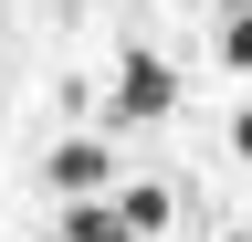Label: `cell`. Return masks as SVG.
<instances>
[{"label":"cell","instance_id":"obj_1","mask_svg":"<svg viewBox=\"0 0 252 242\" xmlns=\"http://www.w3.org/2000/svg\"><path fill=\"white\" fill-rule=\"evenodd\" d=\"M63 242H147V221H137V200H105V190H84L74 210H63Z\"/></svg>","mask_w":252,"mask_h":242},{"label":"cell","instance_id":"obj_2","mask_svg":"<svg viewBox=\"0 0 252 242\" xmlns=\"http://www.w3.org/2000/svg\"><path fill=\"white\" fill-rule=\"evenodd\" d=\"M116 116H168V64H158V53H137V64H126Z\"/></svg>","mask_w":252,"mask_h":242},{"label":"cell","instance_id":"obj_3","mask_svg":"<svg viewBox=\"0 0 252 242\" xmlns=\"http://www.w3.org/2000/svg\"><path fill=\"white\" fill-rule=\"evenodd\" d=\"M53 179H63V190H94V179H105V147H63Z\"/></svg>","mask_w":252,"mask_h":242},{"label":"cell","instance_id":"obj_4","mask_svg":"<svg viewBox=\"0 0 252 242\" xmlns=\"http://www.w3.org/2000/svg\"><path fill=\"white\" fill-rule=\"evenodd\" d=\"M220 64H242V74H252V21H231V32H220Z\"/></svg>","mask_w":252,"mask_h":242},{"label":"cell","instance_id":"obj_5","mask_svg":"<svg viewBox=\"0 0 252 242\" xmlns=\"http://www.w3.org/2000/svg\"><path fill=\"white\" fill-rule=\"evenodd\" d=\"M231 147H242V158H252V105H242V116H231Z\"/></svg>","mask_w":252,"mask_h":242}]
</instances>
